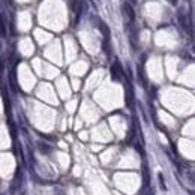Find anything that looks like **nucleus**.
I'll return each mask as SVG.
<instances>
[{"label":"nucleus","mask_w":195,"mask_h":195,"mask_svg":"<svg viewBox=\"0 0 195 195\" xmlns=\"http://www.w3.org/2000/svg\"><path fill=\"white\" fill-rule=\"evenodd\" d=\"M111 77H113L114 81H122V78L125 77V71H123L119 60H116L114 65L111 66Z\"/></svg>","instance_id":"obj_1"},{"label":"nucleus","mask_w":195,"mask_h":195,"mask_svg":"<svg viewBox=\"0 0 195 195\" xmlns=\"http://www.w3.org/2000/svg\"><path fill=\"white\" fill-rule=\"evenodd\" d=\"M21 182H23V173L18 168L17 173H15V179H14V182L11 183V186H9V194H17V191L21 186Z\"/></svg>","instance_id":"obj_2"},{"label":"nucleus","mask_w":195,"mask_h":195,"mask_svg":"<svg viewBox=\"0 0 195 195\" xmlns=\"http://www.w3.org/2000/svg\"><path fill=\"white\" fill-rule=\"evenodd\" d=\"M123 11H125V14L129 17V21L134 23V21H135V12H134V8H132V5H131L129 2H126V3L123 5Z\"/></svg>","instance_id":"obj_3"},{"label":"nucleus","mask_w":195,"mask_h":195,"mask_svg":"<svg viewBox=\"0 0 195 195\" xmlns=\"http://www.w3.org/2000/svg\"><path fill=\"white\" fill-rule=\"evenodd\" d=\"M38 147H39V150H41L42 153H47V155L51 152V146H48V144L42 143V141H39V143H38Z\"/></svg>","instance_id":"obj_4"},{"label":"nucleus","mask_w":195,"mask_h":195,"mask_svg":"<svg viewBox=\"0 0 195 195\" xmlns=\"http://www.w3.org/2000/svg\"><path fill=\"white\" fill-rule=\"evenodd\" d=\"M143 174H144L143 183H144V188H147L149 183H150V177H149V170H147V167H144V168H143Z\"/></svg>","instance_id":"obj_5"},{"label":"nucleus","mask_w":195,"mask_h":195,"mask_svg":"<svg viewBox=\"0 0 195 195\" xmlns=\"http://www.w3.org/2000/svg\"><path fill=\"white\" fill-rule=\"evenodd\" d=\"M158 180H159V186H161L162 191H167V185H165V180H164V176L161 173L158 174Z\"/></svg>","instance_id":"obj_6"},{"label":"nucleus","mask_w":195,"mask_h":195,"mask_svg":"<svg viewBox=\"0 0 195 195\" xmlns=\"http://www.w3.org/2000/svg\"><path fill=\"white\" fill-rule=\"evenodd\" d=\"M135 149H137V152H140V155H144V150H143V147L138 143H135Z\"/></svg>","instance_id":"obj_7"},{"label":"nucleus","mask_w":195,"mask_h":195,"mask_svg":"<svg viewBox=\"0 0 195 195\" xmlns=\"http://www.w3.org/2000/svg\"><path fill=\"white\" fill-rule=\"evenodd\" d=\"M54 195H65V194H63L60 189H56V191H54Z\"/></svg>","instance_id":"obj_8"},{"label":"nucleus","mask_w":195,"mask_h":195,"mask_svg":"<svg viewBox=\"0 0 195 195\" xmlns=\"http://www.w3.org/2000/svg\"><path fill=\"white\" fill-rule=\"evenodd\" d=\"M128 2H129L131 5H137V2H138V0H128Z\"/></svg>","instance_id":"obj_9"},{"label":"nucleus","mask_w":195,"mask_h":195,"mask_svg":"<svg viewBox=\"0 0 195 195\" xmlns=\"http://www.w3.org/2000/svg\"><path fill=\"white\" fill-rule=\"evenodd\" d=\"M147 195H153V192H152V191H149V194H147Z\"/></svg>","instance_id":"obj_10"}]
</instances>
